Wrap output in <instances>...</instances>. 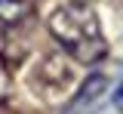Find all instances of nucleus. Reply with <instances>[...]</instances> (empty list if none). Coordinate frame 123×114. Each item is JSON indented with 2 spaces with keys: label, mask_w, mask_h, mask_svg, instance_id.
Wrapping results in <instances>:
<instances>
[{
  "label": "nucleus",
  "mask_w": 123,
  "mask_h": 114,
  "mask_svg": "<svg viewBox=\"0 0 123 114\" xmlns=\"http://www.w3.org/2000/svg\"><path fill=\"white\" fill-rule=\"evenodd\" d=\"M114 108H117V111L123 114V80H120V86L114 89Z\"/></svg>",
  "instance_id": "nucleus-4"
},
{
  "label": "nucleus",
  "mask_w": 123,
  "mask_h": 114,
  "mask_svg": "<svg viewBox=\"0 0 123 114\" xmlns=\"http://www.w3.org/2000/svg\"><path fill=\"white\" fill-rule=\"evenodd\" d=\"M28 13V6H25V0H0V22H6V25H15L18 19Z\"/></svg>",
  "instance_id": "nucleus-3"
},
{
  "label": "nucleus",
  "mask_w": 123,
  "mask_h": 114,
  "mask_svg": "<svg viewBox=\"0 0 123 114\" xmlns=\"http://www.w3.org/2000/svg\"><path fill=\"white\" fill-rule=\"evenodd\" d=\"M49 34L74 62L98 65L108 56V40L102 22L86 0H71L49 16Z\"/></svg>",
  "instance_id": "nucleus-1"
},
{
  "label": "nucleus",
  "mask_w": 123,
  "mask_h": 114,
  "mask_svg": "<svg viewBox=\"0 0 123 114\" xmlns=\"http://www.w3.org/2000/svg\"><path fill=\"white\" fill-rule=\"evenodd\" d=\"M0 114H15V111H6V108H0Z\"/></svg>",
  "instance_id": "nucleus-5"
},
{
  "label": "nucleus",
  "mask_w": 123,
  "mask_h": 114,
  "mask_svg": "<svg viewBox=\"0 0 123 114\" xmlns=\"http://www.w3.org/2000/svg\"><path fill=\"white\" fill-rule=\"evenodd\" d=\"M108 93H111L108 74L95 71V74H89L86 80L77 86V93L71 96V102L62 108V114H98L102 105H105V99H108Z\"/></svg>",
  "instance_id": "nucleus-2"
}]
</instances>
